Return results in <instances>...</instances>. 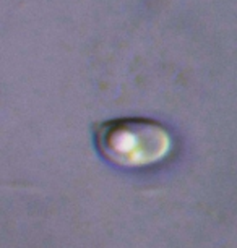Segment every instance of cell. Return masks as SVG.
Listing matches in <instances>:
<instances>
[{
    "mask_svg": "<svg viewBox=\"0 0 237 248\" xmlns=\"http://www.w3.org/2000/svg\"><path fill=\"white\" fill-rule=\"evenodd\" d=\"M96 146L112 164L142 167L159 162L169 153L171 137L155 120L127 117L101 124L96 128Z\"/></svg>",
    "mask_w": 237,
    "mask_h": 248,
    "instance_id": "6da1fadb",
    "label": "cell"
}]
</instances>
